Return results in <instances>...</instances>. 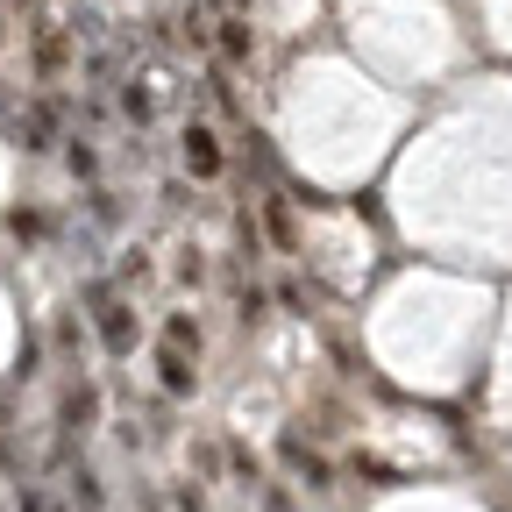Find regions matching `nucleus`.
I'll return each mask as SVG.
<instances>
[{
    "instance_id": "obj_1",
    "label": "nucleus",
    "mask_w": 512,
    "mask_h": 512,
    "mask_svg": "<svg viewBox=\"0 0 512 512\" xmlns=\"http://www.w3.org/2000/svg\"><path fill=\"white\" fill-rule=\"evenodd\" d=\"M86 306H93V328H100V342H107V349H128V342H136V313H128L107 285H93V292H86Z\"/></svg>"
},
{
    "instance_id": "obj_2",
    "label": "nucleus",
    "mask_w": 512,
    "mask_h": 512,
    "mask_svg": "<svg viewBox=\"0 0 512 512\" xmlns=\"http://www.w3.org/2000/svg\"><path fill=\"white\" fill-rule=\"evenodd\" d=\"M185 171L192 178H221V136L207 121H185Z\"/></svg>"
},
{
    "instance_id": "obj_3",
    "label": "nucleus",
    "mask_w": 512,
    "mask_h": 512,
    "mask_svg": "<svg viewBox=\"0 0 512 512\" xmlns=\"http://www.w3.org/2000/svg\"><path fill=\"white\" fill-rule=\"evenodd\" d=\"M15 128H22V143H29V150H50V136H57V107H43V100H36V107H22V114H15Z\"/></svg>"
},
{
    "instance_id": "obj_4",
    "label": "nucleus",
    "mask_w": 512,
    "mask_h": 512,
    "mask_svg": "<svg viewBox=\"0 0 512 512\" xmlns=\"http://www.w3.org/2000/svg\"><path fill=\"white\" fill-rule=\"evenodd\" d=\"M214 29H221L214 43H221V57H228V64H242V57L256 50V36H249V22H242V15H221Z\"/></svg>"
},
{
    "instance_id": "obj_5",
    "label": "nucleus",
    "mask_w": 512,
    "mask_h": 512,
    "mask_svg": "<svg viewBox=\"0 0 512 512\" xmlns=\"http://www.w3.org/2000/svg\"><path fill=\"white\" fill-rule=\"evenodd\" d=\"M64 57H72L64 29H36V72H43V79H57V72H64Z\"/></svg>"
},
{
    "instance_id": "obj_6",
    "label": "nucleus",
    "mask_w": 512,
    "mask_h": 512,
    "mask_svg": "<svg viewBox=\"0 0 512 512\" xmlns=\"http://www.w3.org/2000/svg\"><path fill=\"white\" fill-rule=\"evenodd\" d=\"M157 370H164V392H192V363H185V349H171V342H164Z\"/></svg>"
},
{
    "instance_id": "obj_7",
    "label": "nucleus",
    "mask_w": 512,
    "mask_h": 512,
    "mask_svg": "<svg viewBox=\"0 0 512 512\" xmlns=\"http://www.w3.org/2000/svg\"><path fill=\"white\" fill-rule=\"evenodd\" d=\"M93 413H100V399H93V384H79V392L64 399V427H86Z\"/></svg>"
},
{
    "instance_id": "obj_8",
    "label": "nucleus",
    "mask_w": 512,
    "mask_h": 512,
    "mask_svg": "<svg viewBox=\"0 0 512 512\" xmlns=\"http://www.w3.org/2000/svg\"><path fill=\"white\" fill-rule=\"evenodd\" d=\"M164 342H171V349H200V328H192L185 313H171V320H164Z\"/></svg>"
},
{
    "instance_id": "obj_9",
    "label": "nucleus",
    "mask_w": 512,
    "mask_h": 512,
    "mask_svg": "<svg viewBox=\"0 0 512 512\" xmlns=\"http://www.w3.org/2000/svg\"><path fill=\"white\" fill-rule=\"evenodd\" d=\"M72 498H79L86 512H100V484H93V470H72Z\"/></svg>"
},
{
    "instance_id": "obj_10",
    "label": "nucleus",
    "mask_w": 512,
    "mask_h": 512,
    "mask_svg": "<svg viewBox=\"0 0 512 512\" xmlns=\"http://www.w3.org/2000/svg\"><path fill=\"white\" fill-rule=\"evenodd\" d=\"M121 107H128V114H136V121H150V114H157V100H150L143 86H128V93H121Z\"/></svg>"
},
{
    "instance_id": "obj_11",
    "label": "nucleus",
    "mask_w": 512,
    "mask_h": 512,
    "mask_svg": "<svg viewBox=\"0 0 512 512\" xmlns=\"http://www.w3.org/2000/svg\"><path fill=\"white\" fill-rule=\"evenodd\" d=\"M264 214H271V235L292 242V214H285V200H264Z\"/></svg>"
},
{
    "instance_id": "obj_12",
    "label": "nucleus",
    "mask_w": 512,
    "mask_h": 512,
    "mask_svg": "<svg viewBox=\"0 0 512 512\" xmlns=\"http://www.w3.org/2000/svg\"><path fill=\"white\" fill-rule=\"evenodd\" d=\"M64 157H72V171H79V178H93V164H100V157H93V143H72Z\"/></svg>"
},
{
    "instance_id": "obj_13",
    "label": "nucleus",
    "mask_w": 512,
    "mask_h": 512,
    "mask_svg": "<svg viewBox=\"0 0 512 512\" xmlns=\"http://www.w3.org/2000/svg\"><path fill=\"white\" fill-rule=\"evenodd\" d=\"M221 8H228V15H235V8H242V0H221Z\"/></svg>"
}]
</instances>
